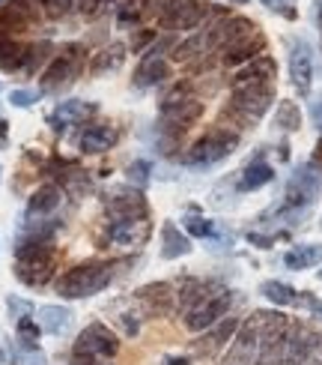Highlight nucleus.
I'll return each mask as SVG.
<instances>
[{"label":"nucleus","instance_id":"44","mask_svg":"<svg viewBox=\"0 0 322 365\" xmlns=\"http://www.w3.org/2000/svg\"><path fill=\"white\" fill-rule=\"evenodd\" d=\"M69 365H107V359H96V356H72Z\"/></svg>","mask_w":322,"mask_h":365},{"label":"nucleus","instance_id":"33","mask_svg":"<svg viewBox=\"0 0 322 365\" xmlns=\"http://www.w3.org/2000/svg\"><path fill=\"white\" fill-rule=\"evenodd\" d=\"M186 234L188 237H197V240H215L218 237V225L203 219V216H186Z\"/></svg>","mask_w":322,"mask_h":365},{"label":"nucleus","instance_id":"27","mask_svg":"<svg viewBox=\"0 0 322 365\" xmlns=\"http://www.w3.org/2000/svg\"><path fill=\"white\" fill-rule=\"evenodd\" d=\"M72 312L63 309V306H42L36 312V324L42 332H48V336H63V332L72 327Z\"/></svg>","mask_w":322,"mask_h":365},{"label":"nucleus","instance_id":"30","mask_svg":"<svg viewBox=\"0 0 322 365\" xmlns=\"http://www.w3.org/2000/svg\"><path fill=\"white\" fill-rule=\"evenodd\" d=\"M122 60H126V45L122 42H114L102 48L99 54H93V63H90V72L93 75H104V72H114L122 66Z\"/></svg>","mask_w":322,"mask_h":365},{"label":"nucleus","instance_id":"34","mask_svg":"<svg viewBox=\"0 0 322 365\" xmlns=\"http://www.w3.org/2000/svg\"><path fill=\"white\" fill-rule=\"evenodd\" d=\"M149 171H152V165L146 159H137V162H132L126 168V182H129V186H134V189H146Z\"/></svg>","mask_w":322,"mask_h":365},{"label":"nucleus","instance_id":"2","mask_svg":"<svg viewBox=\"0 0 322 365\" xmlns=\"http://www.w3.org/2000/svg\"><path fill=\"white\" fill-rule=\"evenodd\" d=\"M111 282H114V264L84 261V264H75L72 269H66L63 276L57 279L54 291L63 299H87V297L102 294Z\"/></svg>","mask_w":322,"mask_h":365},{"label":"nucleus","instance_id":"43","mask_svg":"<svg viewBox=\"0 0 322 365\" xmlns=\"http://www.w3.org/2000/svg\"><path fill=\"white\" fill-rule=\"evenodd\" d=\"M308 165H311V168H316V171H322V135H319V141H316V147H313Z\"/></svg>","mask_w":322,"mask_h":365},{"label":"nucleus","instance_id":"48","mask_svg":"<svg viewBox=\"0 0 322 365\" xmlns=\"http://www.w3.org/2000/svg\"><path fill=\"white\" fill-rule=\"evenodd\" d=\"M233 4H248V0H233Z\"/></svg>","mask_w":322,"mask_h":365},{"label":"nucleus","instance_id":"20","mask_svg":"<svg viewBox=\"0 0 322 365\" xmlns=\"http://www.w3.org/2000/svg\"><path fill=\"white\" fill-rule=\"evenodd\" d=\"M278 78V66H274V60L269 54H259L257 60L251 63H245L233 72V78H230V87L239 90V87H259V84H274Z\"/></svg>","mask_w":322,"mask_h":365},{"label":"nucleus","instance_id":"23","mask_svg":"<svg viewBox=\"0 0 322 365\" xmlns=\"http://www.w3.org/2000/svg\"><path fill=\"white\" fill-rule=\"evenodd\" d=\"M272 180H274V168H272V165H269L263 156H254V159L239 171L236 189H239V192H257V189L269 186Z\"/></svg>","mask_w":322,"mask_h":365},{"label":"nucleus","instance_id":"4","mask_svg":"<svg viewBox=\"0 0 322 365\" xmlns=\"http://www.w3.org/2000/svg\"><path fill=\"white\" fill-rule=\"evenodd\" d=\"M236 147H239V132L236 129L212 126L188 147V153L182 156V162L191 165V168H209V165H218L227 156H233Z\"/></svg>","mask_w":322,"mask_h":365},{"label":"nucleus","instance_id":"5","mask_svg":"<svg viewBox=\"0 0 322 365\" xmlns=\"http://www.w3.org/2000/svg\"><path fill=\"white\" fill-rule=\"evenodd\" d=\"M274 102V84H259V87H239L230 93V102L224 114L233 117L239 126L251 129L254 123H259V120L266 117V111L272 108Z\"/></svg>","mask_w":322,"mask_h":365},{"label":"nucleus","instance_id":"45","mask_svg":"<svg viewBox=\"0 0 322 365\" xmlns=\"http://www.w3.org/2000/svg\"><path fill=\"white\" fill-rule=\"evenodd\" d=\"M304 365H322V336H319V341H316V347H313V354L304 359Z\"/></svg>","mask_w":322,"mask_h":365},{"label":"nucleus","instance_id":"26","mask_svg":"<svg viewBox=\"0 0 322 365\" xmlns=\"http://www.w3.org/2000/svg\"><path fill=\"white\" fill-rule=\"evenodd\" d=\"M322 264V242H301V246H293L284 255V267L286 269H311Z\"/></svg>","mask_w":322,"mask_h":365},{"label":"nucleus","instance_id":"15","mask_svg":"<svg viewBox=\"0 0 322 365\" xmlns=\"http://www.w3.org/2000/svg\"><path fill=\"white\" fill-rule=\"evenodd\" d=\"M134 309L141 317H164L176 309V291L167 282H152V284H144L141 291L134 294Z\"/></svg>","mask_w":322,"mask_h":365},{"label":"nucleus","instance_id":"3","mask_svg":"<svg viewBox=\"0 0 322 365\" xmlns=\"http://www.w3.org/2000/svg\"><path fill=\"white\" fill-rule=\"evenodd\" d=\"M87 63V48L78 42L66 45V48H60L51 63L42 69V78H39V93L42 96H54V93H63L69 84H75V78L81 75Z\"/></svg>","mask_w":322,"mask_h":365},{"label":"nucleus","instance_id":"46","mask_svg":"<svg viewBox=\"0 0 322 365\" xmlns=\"http://www.w3.org/2000/svg\"><path fill=\"white\" fill-rule=\"evenodd\" d=\"M161 365H191V359L188 356H164Z\"/></svg>","mask_w":322,"mask_h":365},{"label":"nucleus","instance_id":"37","mask_svg":"<svg viewBox=\"0 0 322 365\" xmlns=\"http://www.w3.org/2000/svg\"><path fill=\"white\" fill-rule=\"evenodd\" d=\"M42 99V93H39V90H12V93H9V102L15 105V108H30V105H36Z\"/></svg>","mask_w":322,"mask_h":365},{"label":"nucleus","instance_id":"31","mask_svg":"<svg viewBox=\"0 0 322 365\" xmlns=\"http://www.w3.org/2000/svg\"><path fill=\"white\" fill-rule=\"evenodd\" d=\"M274 126H278L281 132H299L301 129V108L296 102L281 99L278 111H274Z\"/></svg>","mask_w":322,"mask_h":365},{"label":"nucleus","instance_id":"36","mask_svg":"<svg viewBox=\"0 0 322 365\" xmlns=\"http://www.w3.org/2000/svg\"><path fill=\"white\" fill-rule=\"evenodd\" d=\"M107 6H111V0H75V12H81L84 19H96Z\"/></svg>","mask_w":322,"mask_h":365},{"label":"nucleus","instance_id":"19","mask_svg":"<svg viewBox=\"0 0 322 365\" xmlns=\"http://www.w3.org/2000/svg\"><path fill=\"white\" fill-rule=\"evenodd\" d=\"M239 317H221L215 327H209L206 332H200V339L194 341V354L197 356H215L218 351H224V347L233 341V336L239 332Z\"/></svg>","mask_w":322,"mask_h":365},{"label":"nucleus","instance_id":"35","mask_svg":"<svg viewBox=\"0 0 322 365\" xmlns=\"http://www.w3.org/2000/svg\"><path fill=\"white\" fill-rule=\"evenodd\" d=\"M36 4L48 19H66L69 12H75V0H36Z\"/></svg>","mask_w":322,"mask_h":365},{"label":"nucleus","instance_id":"6","mask_svg":"<svg viewBox=\"0 0 322 365\" xmlns=\"http://www.w3.org/2000/svg\"><path fill=\"white\" fill-rule=\"evenodd\" d=\"M149 12L164 30H200L212 9L203 0H152Z\"/></svg>","mask_w":322,"mask_h":365},{"label":"nucleus","instance_id":"28","mask_svg":"<svg viewBox=\"0 0 322 365\" xmlns=\"http://www.w3.org/2000/svg\"><path fill=\"white\" fill-rule=\"evenodd\" d=\"M27 60V45H21L15 36L0 34V69L4 72H21Z\"/></svg>","mask_w":322,"mask_h":365},{"label":"nucleus","instance_id":"47","mask_svg":"<svg viewBox=\"0 0 322 365\" xmlns=\"http://www.w3.org/2000/svg\"><path fill=\"white\" fill-rule=\"evenodd\" d=\"M316 24H319V45H322V0H316Z\"/></svg>","mask_w":322,"mask_h":365},{"label":"nucleus","instance_id":"12","mask_svg":"<svg viewBox=\"0 0 322 365\" xmlns=\"http://www.w3.org/2000/svg\"><path fill=\"white\" fill-rule=\"evenodd\" d=\"M104 212L107 219H141V216H149V204L144 197V189H134V186H117L111 189L104 197Z\"/></svg>","mask_w":322,"mask_h":365},{"label":"nucleus","instance_id":"51","mask_svg":"<svg viewBox=\"0 0 322 365\" xmlns=\"http://www.w3.org/2000/svg\"><path fill=\"white\" fill-rule=\"evenodd\" d=\"M0 174H4V171H0Z\"/></svg>","mask_w":322,"mask_h":365},{"label":"nucleus","instance_id":"1","mask_svg":"<svg viewBox=\"0 0 322 365\" xmlns=\"http://www.w3.org/2000/svg\"><path fill=\"white\" fill-rule=\"evenodd\" d=\"M203 117V102L191 93V84L179 81L164 93L159 105V132L186 135L188 126H194Z\"/></svg>","mask_w":322,"mask_h":365},{"label":"nucleus","instance_id":"13","mask_svg":"<svg viewBox=\"0 0 322 365\" xmlns=\"http://www.w3.org/2000/svg\"><path fill=\"white\" fill-rule=\"evenodd\" d=\"M286 60H289V81H293L299 96H311V84H313V51L308 39L293 36L286 39Z\"/></svg>","mask_w":322,"mask_h":365},{"label":"nucleus","instance_id":"40","mask_svg":"<svg viewBox=\"0 0 322 365\" xmlns=\"http://www.w3.org/2000/svg\"><path fill=\"white\" fill-rule=\"evenodd\" d=\"M284 234H257V231H251L248 234V242L251 246H257V249H272V242H278Z\"/></svg>","mask_w":322,"mask_h":365},{"label":"nucleus","instance_id":"39","mask_svg":"<svg viewBox=\"0 0 322 365\" xmlns=\"http://www.w3.org/2000/svg\"><path fill=\"white\" fill-rule=\"evenodd\" d=\"M6 306H9V317H12V321H21V317H30V314H33V302L18 299V297H9V299H6Z\"/></svg>","mask_w":322,"mask_h":365},{"label":"nucleus","instance_id":"17","mask_svg":"<svg viewBox=\"0 0 322 365\" xmlns=\"http://www.w3.org/2000/svg\"><path fill=\"white\" fill-rule=\"evenodd\" d=\"M96 111H99V105H96V102H84V99H66V102H60L57 108L48 114V126H51L57 135H63L69 126L87 123V120L93 117Z\"/></svg>","mask_w":322,"mask_h":365},{"label":"nucleus","instance_id":"49","mask_svg":"<svg viewBox=\"0 0 322 365\" xmlns=\"http://www.w3.org/2000/svg\"><path fill=\"white\" fill-rule=\"evenodd\" d=\"M316 276H319V282H322V269H319V272H316Z\"/></svg>","mask_w":322,"mask_h":365},{"label":"nucleus","instance_id":"14","mask_svg":"<svg viewBox=\"0 0 322 365\" xmlns=\"http://www.w3.org/2000/svg\"><path fill=\"white\" fill-rule=\"evenodd\" d=\"M66 201V192L57 186V182H45V186H39L33 195H30L27 201V212H24V225L33 227V225H51L57 210L63 207Z\"/></svg>","mask_w":322,"mask_h":365},{"label":"nucleus","instance_id":"21","mask_svg":"<svg viewBox=\"0 0 322 365\" xmlns=\"http://www.w3.org/2000/svg\"><path fill=\"white\" fill-rule=\"evenodd\" d=\"M117 144V129L111 123H90L78 135V150L87 156H102Z\"/></svg>","mask_w":322,"mask_h":365},{"label":"nucleus","instance_id":"8","mask_svg":"<svg viewBox=\"0 0 322 365\" xmlns=\"http://www.w3.org/2000/svg\"><path fill=\"white\" fill-rule=\"evenodd\" d=\"M152 237V222L149 216L141 219H107L102 242L104 246H117V249H144Z\"/></svg>","mask_w":322,"mask_h":365},{"label":"nucleus","instance_id":"11","mask_svg":"<svg viewBox=\"0 0 322 365\" xmlns=\"http://www.w3.org/2000/svg\"><path fill=\"white\" fill-rule=\"evenodd\" d=\"M289 317L281 312L269 314V324L263 332V341H259V354H257V365H284L286 359V336H289Z\"/></svg>","mask_w":322,"mask_h":365},{"label":"nucleus","instance_id":"24","mask_svg":"<svg viewBox=\"0 0 322 365\" xmlns=\"http://www.w3.org/2000/svg\"><path fill=\"white\" fill-rule=\"evenodd\" d=\"M191 252V240L186 231H179L176 222H164L161 225V261H176V257H186Z\"/></svg>","mask_w":322,"mask_h":365},{"label":"nucleus","instance_id":"29","mask_svg":"<svg viewBox=\"0 0 322 365\" xmlns=\"http://www.w3.org/2000/svg\"><path fill=\"white\" fill-rule=\"evenodd\" d=\"M259 294H263L269 302H274V306H299V299H301V294L293 284L278 282V279H269V282L259 284Z\"/></svg>","mask_w":322,"mask_h":365},{"label":"nucleus","instance_id":"25","mask_svg":"<svg viewBox=\"0 0 322 365\" xmlns=\"http://www.w3.org/2000/svg\"><path fill=\"white\" fill-rule=\"evenodd\" d=\"M215 282H206V279H186L182 282V287L176 291V309H179V314H186L188 309H194L197 302H203L212 291H215Z\"/></svg>","mask_w":322,"mask_h":365},{"label":"nucleus","instance_id":"7","mask_svg":"<svg viewBox=\"0 0 322 365\" xmlns=\"http://www.w3.org/2000/svg\"><path fill=\"white\" fill-rule=\"evenodd\" d=\"M272 312H254L239 324V332L230 341L227 354L221 359V365H257V354H259V341H263V332L269 324Z\"/></svg>","mask_w":322,"mask_h":365},{"label":"nucleus","instance_id":"32","mask_svg":"<svg viewBox=\"0 0 322 365\" xmlns=\"http://www.w3.org/2000/svg\"><path fill=\"white\" fill-rule=\"evenodd\" d=\"M12 365H48V356H45L36 344L15 341V347H12Z\"/></svg>","mask_w":322,"mask_h":365},{"label":"nucleus","instance_id":"18","mask_svg":"<svg viewBox=\"0 0 322 365\" xmlns=\"http://www.w3.org/2000/svg\"><path fill=\"white\" fill-rule=\"evenodd\" d=\"M322 332H316L311 324H301V321H293L289 324V336H286V359L284 365H304L313 354V347L319 341Z\"/></svg>","mask_w":322,"mask_h":365},{"label":"nucleus","instance_id":"42","mask_svg":"<svg viewBox=\"0 0 322 365\" xmlns=\"http://www.w3.org/2000/svg\"><path fill=\"white\" fill-rule=\"evenodd\" d=\"M311 120H313V126L322 132V93L311 102Z\"/></svg>","mask_w":322,"mask_h":365},{"label":"nucleus","instance_id":"38","mask_svg":"<svg viewBox=\"0 0 322 365\" xmlns=\"http://www.w3.org/2000/svg\"><path fill=\"white\" fill-rule=\"evenodd\" d=\"M263 6H269L274 15H284V19H299V9H296V0H263Z\"/></svg>","mask_w":322,"mask_h":365},{"label":"nucleus","instance_id":"41","mask_svg":"<svg viewBox=\"0 0 322 365\" xmlns=\"http://www.w3.org/2000/svg\"><path fill=\"white\" fill-rule=\"evenodd\" d=\"M149 42H156V34H152V30H141V34L132 36V48H134L137 54H144Z\"/></svg>","mask_w":322,"mask_h":365},{"label":"nucleus","instance_id":"10","mask_svg":"<svg viewBox=\"0 0 322 365\" xmlns=\"http://www.w3.org/2000/svg\"><path fill=\"white\" fill-rule=\"evenodd\" d=\"M119 354V339L104 324H90L78 332L72 344V356H96V359H114Z\"/></svg>","mask_w":322,"mask_h":365},{"label":"nucleus","instance_id":"16","mask_svg":"<svg viewBox=\"0 0 322 365\" xmlns=\"http://www.w3.org/2000/svg\"><path fill=\"white\" fill-rule=\"evenodd\" d=\"M161 48H164V45L156 42L152 48H146V51L141 54V63H137V69H134V81H132L137 90L159 87L161 81L171 78V66H167V60H164Z\"/></svg>","mask_w":322,"mask_h":365},{"label":"nucleus","instance_id":"9","mask_svg":"<svg viewBox=\"0 0 322 365\" xmlns=\"http://www.w3.org/2000/svg\"><path fill=\"white\" fill-rule=\"evenodd\" d=\"M230 306H233V294L218 284L203 302H197L194 309H188L182 314V324H186V329H191V332H206L209 327L218 324L221 317H227Z\"/></svg>","mask_w":322,"mask_h":365},{"label":"nucleus","instance_id":"22","mask_svg":"<svg viewBox=\"0 0 322 365\" xmlns=\"http://www.w3.org/2000/svg\"><path fill=\"white\" fill-rule=\"evenodd\" d=\"M259 54H266V36L257 30V34L245 36L236 45H230L227 51H221V60L227 66H245V63H251V60H257Z\"/></svg>","mask_w":322,"mask_h":365},{"label":"nucleus","instance_id":"50","mask_svg":"<svg viewBox=\"0 0 322 365\" xmlns=\"http://www.w3.org/2000/svg\"><path fill=\"white\" fill-rule=\"evenodd\" d=\"M319 227H322V222H319Z\"/></svg>","mask_w":322,"mask_h":365}]
</instances>
